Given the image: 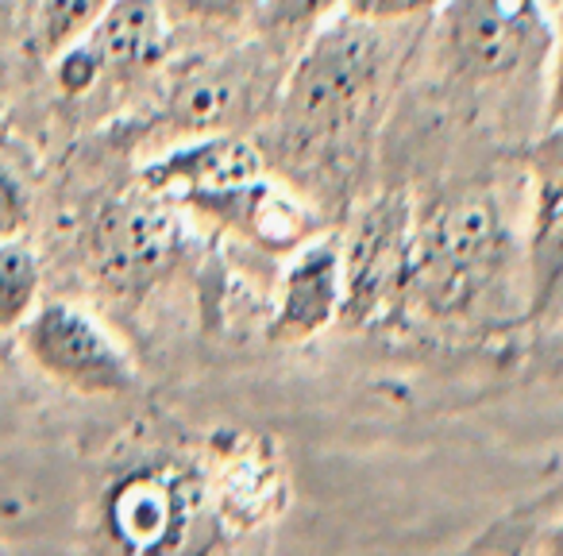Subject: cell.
<instances>
[{"instance_id": "7a4b0ae2", "label": "cell", "mask_w": 563, "mask_h": 556, "mask_svg": "<svg viewBox=\"0 0 563 556\" xmlns=\"http://www.w3.org/2000/svg\"><path fill=\"white\" fill-rule=\"evenodd\" d=\"M521 279V251L494 194L452 189L413 209L406 309L432 321H486L498 314L509 279Z\"/></svg>"}, {"instance_id": "2e32d148", "label": "cell", "mask_w": 563, "mask_h": 556, "mask_svg": "<svg viewBox=\"0 0 563 556\" xmlns=\"http://www.w3.org/2000/svg\"><path fill=\"white\" fill-rule=\"evenodd\" d=\"M174 35H224L255 24L263 0H158Z\"/></svg>"}, {"instance_id": "5b68a950", "label": "cell", "mask_w": 563, "mask_h": 556, "mask_svg": "<svg viewBox=\"0 0 563 556\" xmlns=\"http://www.w3.org/2000/svg\"><path fill=\"white\" fill-rule=\"evenodd\" d=\"M170 43L174 32L158 0H112L78 43L51 58V78L63 101H104L163 70Z\"/></svg>"}, {"instance_id": "8fae6325", "label": "cell", "mask_w": 563, "mask_h": 556, "mask_svg": "<svg viewBox=\"0 0 563 556\" xmlns=\"http://www.w3.org/2000/svg\"><path fill=\"white\" fill-rule=\"evenodd\" d=\"M258 174H266V159L258 151L255 135L217 132L158 148L135 171V178H140V186L147 194L163 197L174 209H181L194 197L220 194V189H232L240 182L258 178Z\"/></svg>"}, {"instance_id": "30bf717a", "label": "cell", "mask_w": 563, "mask_h": 556, "mask_svg": "<svg viewBox=\"0 0 563 556\" xmlns=\"http://www.w3.org/2000/svg\"><path fill=\"white\" fill-rule=\"evenodd\" d=\"M178 212H197L263 251H294L324 228V212L271 171L220 194L194 197Z\"/></svg>"}, {"instance_id": "ac0fdd59", "label": "cell", "mask_w": 563, "mask_h": 556, "mask_svg": "<svg viewBox=\"0 0 563 556\" xmlns=\"http://www.w3.org/2000/svg\"><path fill=\"white\" fill-rule=\"evenodd\" d=\"M548 20V105H544V124H563V0H540Z\"/></svg>"}, {"instance_id": "d6986e66", "label": "cell", "mask_w": 563, "mask_h": 556, "mask_svg": "<svg viewBox=\"0 0 563 556\" xmlns=\"http://www.w3.org/2000/svg\"><path fill=\"white\" fill-rule=\"evenodd\" d=\"M32 228V194L24 178L0 159V240H16Z\"/></svg>"}, {"instance_id": "5bb4252c", "label": "cell", "mask_w": 563, "mask_h": 556, "mask_svg": "<svg viewBox=\"0 0 563 556\" xmlns=\"http://www.w3.org/2000/svg\"><path fill=\"white\" fill-rule=\"evenodd\" d=\"M43 298V259L27 236L0 240V340L16 337Z\"/></svg>"}, {"instance_id": "4fadbf2b", "label": "cell", "mask_w": 563, "mask_h": 556, "mask_svg": "<svg viewBox=\"0 0 563 556\" xmlns=\"http://www.w3.org/2000/svg\"><path fill=\"white\" fill-rule=\"evenodd\" d=\"M104 522L112 537L135 553L178 548L189 522L186 487L170 471H135L112 487L104 502Z\"/></svg>"}, {"instance_id": "ba28073f", "label": "cell", "mask_w": 563, "mask_h": 556, "mask_svg": "<svg viewBox=\"0 0 563 556\" xmlns=\"http://www.w3.org/2000/svg\"><path fill=\"white\" fill-rule=\"evenodd\" d=\"M340 236L344 259V317L347 325H371L390 309H406L409 243H413V201L401 189L360 197Z\"/></svg>"}, {"instance_id": "3957f363", "label": "cell", "mask_w": 563, "mask_h": 556, "mask_svg": "<svg viewBox=\"0 0 563 556\" xmlns=\"http://www.w3.org/2000/svg\"><path fill=\"white\" fill-rule=\"evenodd\" d=\"M294 55L298 51L258 32L255 40L235 43L228 51L189 58L181 70H174L151 135L166 140L170 148L194 135L258 132L278 101Z\"/></svg>"}, {"instance_id": "9a60e30c", "label": "cell", "mask_w": 563, "mask_h": 556, "mask_svg": "<svg viewBox=\"0 0 563 556\" xmlns=\"http://www.w3.org/2000/svg\"><path fill=\"white\" fill-rule=\"evenodd\" d=\"M112 0H35L32 12V55L40 63H51L55 55H63L70 43H78L89 28L101 20V12Z\"/></svg>"}, {"instance_id": "52a82bcc", "label": "cell", "mask_w": 563, "mask_h": 556, "mask_svg": "<svg viewBox=\"0 0 563 556\" xmlns=\"http://www.w3.org/2000/svg\"><path fill=\"white\" fill-rule=\"evenodd\" d=\"M16 345L47 383L81 399H124L140 386L128 348L93 309L78 302L40 298L16 329Z\"/></svg>"}, {"instance_id": "277c9868", "label": "cell", "mask_w": 563, "mask_h": 556, "mask_svg": "<svg viewBox=\"0 0 563 556\" xmlns=\"http://www.w3.org/2000/svg\"><path fill=\"white\" fill-rule=\"evenodd\" d=\"M86 266L97 291L112 302H143L186 255V228L170 201L135 189L112 197L86 228Z\"/></svg>"}, {"instance_id": "8992f818", "label": "cell", "mask_w": 563, "mask_h": 556, "mask_svg": "<svg viewBox=\"0 0 563 556\" xmlns=\"http://www.w3.org/2000/svg\"><path fill=\"white\" fill-rule=\"evenodd\" d=\"M440 58L467 86H517L548 58L540 0H444L437 20Z\"/></svg>"}, {"instance_id": "7c38bea8", "label": "cell", "mask_w": 563, "mask_h": 556, "mask_svg": "<svg viewBox=\"0 0 563 556\" xmlns=\"http://www.w3.org/2000/svg\"><path fill=\"white\" fill-rule=\"evenodd\" d=\"M344 309V259L340 236L317 232L313 240L290 251V263L282 271L274 314L266 337L274 345H306L324 332Z\"/></svg>"}, {"instance_id": "9c48e42d", "label": "cell", "mask_w": 563, "mask_h": 556, "mask_svg": "<svg viewBox=\"0 0 563 556\" xmlns=\"http://www.w3.org/2000/svg\"><path fill=\"white\" fill-rule=\"evenodd\" d=\"M529 232L521 248L525 321L540 325L563 306V124H544L525 151Z\"/></svg>"}, {"instance_id": "6da1fadb", "label": "cell", "mask_w": 563, "mask_h": 556, "mask_svg": "<svg viewBox=\"0 0 563 556\" xmlns=\"http://www.w3.org/2000/svg\"><path fill=\"white\" fill-rule=\"evenodd\" d=\"M413 20L329 17L294 55L255 143L266 171L313 201L324 217H347L378 159L383 120L413 55Z\"/></svg>"}, {"instance_id": "e0dca14e", "label": "cell", "mask_w": 563, "mask_h": 556, "mask_svg": "<svg viewBox=\"0 0 563 556\" xmlns=\"http://www.w3.org/2000/svg\"><path fill=\"white\" fill-rule=\"evenodd\" d=\"M340 4L344 0H263L255 28L271 40L286 43L290 51H298L324 20L336 17Z\"/></svg>"}]
</instances>
